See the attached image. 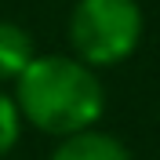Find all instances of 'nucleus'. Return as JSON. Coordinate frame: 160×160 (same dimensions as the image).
Returning <instances> with one entry per match:
<instances>
[{
	"label": "nucleus",
	"instance_id": "1",
	"mask_svg": "<svg viewBox=\"0 0 160 160\" xmlns=\"http://www.w3.org/2000/svg\"><path fill=\"white\" fill-rule=\"evenodd\" d=\"M15 106L37 131L73 135L98 124L106 113V91L88 62L66 55H33L18 73Z\"/></svg>",
	"mask_w": 160,
	"mask_h": 160
},
{
	"label": "nucleus",
	"instance_id": "2",
	"mask_svg": "<svg viewBox=\"0 0 160 160\" xmlns=\"http://www.w3.org/2000/svg\"><path fill=\"white\" fill-rule=\"evenodd\" d=\"M69 40L80 62L117 66L131 58L142 40L138 0H77L69 15Z\"/></svg>",
	"mask_w": 160,
	"mask_h": 160
},
{
	"label": "nucleus",
	"instance_id": "3",
	"mask_svg": "<svg viewBox=\"0 0 160 160\" xmlns=\"http://www.w3.org/2000/svg\"><path fill=\"white\" fill-rule=\"evenodd\" d=\"M51 160H131V153L120 138L84 128L73 135H62V146L51 153Z\"/></svg>",
	"mask_w": 160,
	"mask_h": 160
},
{
	"label": "nucleus",
	"instance_id": "4",
	"mask_svg": "<svg viewBox=\"0 0 160 160\" xmlns=\"http://www.w3.org/2000/svg\"><path fill=\"white\" fill-rule=\"evenodd\" d=\"M33 58V37L15 22L0 18V80H15Z\"/></svg>",
	"mask_w": 160,
	"mask_h": 160
},
{
	"label": "nucleus",
	"instance_id": "5",
	"mask_svg": "<svg viewBox=\"0 0 160 160\" xmlns=\"http://www.w3.org/2000/svg\"><path fill=\"white\" fill-rule=\"evenodd\" d=\"M18 131H22V113H18V106H15V98L0 91V157H8V153L15 149Z\"/></svg>",
	"mask_w": 160,
	"mask_h": 160
}]
</instances>
